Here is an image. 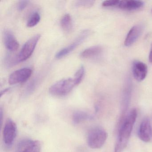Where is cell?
Here are the masks:
<instances>
[{
    "label": "cell",
    "mask_w": 152,
    "mask_h": 152,
    "mask_svg": "<svg viewBox=\"0 0 152 152\" xmlns=\"http://www.w3.org/2000/svg\"><path fill=\"white\" fill-rule=\"evenodd\" d=\"M137 116L136 109H133L127 115L120 129L115 152H121L126 147Z\"/></svg>",
    "instance_id": "cell-1"
},
{
    "label": "cell",
    "mask_w": 152,
    "mask_h": 152,
    "mask_svg": "<svg viewBox=\"0 0 152 152\" xmlns=\"http://www.w3.org/2000/svg\"><path fill=\"white\" fill-rule=\"evenodd\" d=\"M76 86L74 78L63 79L52 85L49 92L56 96H63L70 93Z\"/></svg>",
    "instance_id": "cell-2"
},
{
    "label": "cell",
    "mask_w": 152,
    "mask_h": 152,
    "mask_svg": "<svg viewBox=\"0 0 152 152\" xmlns=\"http://www.w3.org/2000/svg\"><path fill=\"white\" fill-rule=\"evenodd\" d=\"M106 132L100 128H95L91 130L88 134L87 142L91 148L98 149L103 146L107 137Z\"/></svg>",
    "instance_id": "cell-3"
},
{
    "label": "cell",
    "mask_w": 152,
    "mask_h": 152,
    "mask_svg": "<svg viewBox=\"0 0 152 152\" xmlns=\"http://www.w3.org/2000/svg\"><path fill=\"white\" fill-rule=\"evenodd\" d=\"M40 37V34H36L29 39L25 43L19 54L15 56L17 64L26 61L31 56Z\"/></svg>",
    "instance_id": "cell-4"
},
{
    "label": "cell",
    "mask_w": 152,
    "mask_h": 152,
    "mask_svg": "<svg viewBox=\"0 0 152 152\" xmlns=\"http://www.w3.org/2000/svg\"><path fill=\"white\" fill-rule=\"evenodd\" d=\"M91 34V31L89 30H85L82 31L79 36L70 45L59 50L56 55L57 59H61L67 56L72 52L78 46L81 44Z\"/></svg>",
    "instance_id": "cell-5"
},
{
    "label": "cell",
    "mask_w": 152,
    "mask_h": 152,
    "mask_svg": "<svg viewBox=\"0 0 152 152\" xmlns=\"http://www.w3.org/2000/svg\"><path fill=\"white\" fill-rule=\"evenodd\" d=\"M17 133V127L15 123L8 119L6 122L3 131V140L6 145L10 146L14 143Z\"/></svg>",
    "instance_id": "cell-6"
},
{
    "label": "cell",
    "mask_w": 152,
    "mask_h": 152,
    "mask_svg": "<svg viewBox=\"0 0 152 152\" xmlns=\"http://www.w3.org/2000/svg\"><path fill=\"white\" fill-rule=\"evenodd\" d=\"M40 143L38 140L25 139L18 144L16 152H40Z\"/></svg>",
    "instance_id": "cell-7"
},
{
    "label": "cell",
    "mask_w": 152,
    "mask_h": 152,
    "mask_svg": "<svg viewBox=\"0 0 152 152\" xmlns=\"http://www.w3.org/2000/svg\"><path fill=\"white\" fill-rule=\"evenodd\" d=\"M32 73L31 69L29 68H23L12 73L9 78V83L10 85L23 83L31 77Z\"/></svg>",
    "instance_id": "cell-8"
},
{
    "label": "cell",
    "mask_w": 152,
    "mask_h": 152,
    "mask_svg": "<svg viewBox=\"0 0 152 152\" xmlns=\"http://www.w3.org/2000/svg\"><path fill=\"white\" fill-rule=\"evenodd\" d=\"M138 137L144 142H148L151 140L152 135V127L150 120L145 118L141 122L138 130Z\"/></svg>",
    "instance_id": "cell-9"
},
{
    "label": "cell",
    "mask_w": 152,
    "mask_h": 152,
    "mask_svg": "<svg viewBox=\"0 0 152 152\" xmlns=\"http://www.w3.org/2000/svg\"><path fill=\"white\" fill-rule=\"evenodd\" d=\"M132 69L133 76L137 80L141 81L145 78L148 73V67L145 64L140 61H135Z\"/></svg>",
    "instance_id": "cell-10"
},
{
    "label": "cell",
    "mask_w": 152,
    "mask_h": 152,
    "mask_svg": "<svg viewBox=\"0 0 152 152\" xmlns=\"http://www.w3.org/2000/svg\"><path fill=\"white\" fill-rule=\"evenodd\" d=\"M4 42L5 47L10 52H15L19 48L18 41L10 30H7L4 31Z\"/></svg>",
    "instance_id": "cell-11"
},
{
    "label": "cell",
    "mask_w": 152,
    "mask_h": 152,
    "mask_svg": "<svg viewBox=\"0 0 152 152\" xmlns=\"http://www.w3.org/2000/svg\"><path fill=\"white\" fill-rule=\"evenodd\" d=\"M142 26L136 25L133 26L128 33L125 41L124 45L126 47L131 46L138 39L142 31Z\"/></svg>",
    "instance_id": "cell-12"
},
{
    "label": "cell",
    "mask_w": 152,
    "mask_h": 152,
    "mask_svg": "<svg viewBox=\"0 0 152 152\" xmlns=\"http://www.w3.org/2000/svg\"><path fill=\"white\" fill-rule=\"evenodd\" d=\"M144 2L139 1H119L117 7L126 10H135L142 7Z\"/></svg>",
    "instance_id": "cell-13"
},
{
    "label": "cell",
    "mask_w": 152,
    "mask_h": 152,
    "mask_svg": "<svg viewBox=\"0 0 152 152\" xmlns=\"http://www.w3.org/2000/svg\"><path fill=\"white\" fill-rule=\"evenodd\" d=\"M103 51L101 46H96L88 48L80 53V56L83 58L88 59L99 56Z\"/></svg>",
    "instance_id": "cell-14"
},
{
    "label": "cell",
    "mask_w": 152,
    "mask_h": 152,
    "mask_svg": "<svg viewBox=\"0 0 152 152\" xmlns=\"http://www.w3.org/2000/svg\"><path fill=\"white\" fill-rule=\"evenodd\" d=\"M91 118L88 113L83 111H77L74 113L72 121L75 124H78Z\"/></svg>",
    "instance_id": "cell-15"
},
{
    "label": "cell",
    "mask_w": 152,
    "mask_h": 152,
    "mask_svg": "<svg viewBox=\"0 0 152 152\" xmlns=\"http://www.w3.org/2000/svg\"><path fill=\"white\" fill-rule=\"evenodd\" d=\"M60 25L63 30L66 32L71 31L72 28V22L69 14H65L63 16L60 21Z\"/></svg>",
    "instance_id": "cell-16"
},
{
    "label": "cell",
    "mask_w": 152,
    "mask_h": 152,
    "mask_svg": "<svg viewBox=\"0 0 152 152\" xmlns=\"http://www.w3.org/2000/svg\"><path fill=\"white\" fill-rule=\"evenodd\" d=\"M39 77H35L28 83L25 90V94L26 95H30L35 91L39 84Z\"/></svg>",
    "instance_id": "cell-17"
},
{
    "label": "cell",
    "mask_w": 152,
    "mask_h": 152,
    "mask_svg": "<svg viewBox=\"0 0 152 152\" xmlns=\"http://www.w3.org/2000/svg\"><path fill=\"white\" fill-rule=\"evenodd\" d=\"M41 16L38 12L34 13L30 17L27 22V26L28 27H33L37 25L40 21Z\"/></svg>",
    "instance_id": "cell-18"
},
{
    "label": "cell",
    "mask_w": 152,
    "mask_h": 152,
    "mask_svg": "<svg viewBox=\"0 0 152 152\" xmlns=\"http://www.w3.org/2000/svg\"><path fill=\"white\" fill-rule=\"evenodd\" d=\"M84 74H85V68L83 66H81L76 72L74 78L76 85H79L80 83L84 77Z\"/></svg>",
    "instance_id": "cell-19"
},
{
    "label": "cell",
    "mask_w": 152,
    "mask_h": 152,
    "mask_svg": "<svg viewBox=\"0 0 152 152\" xmlns=\"http://www.w3.org/2000/svg\"><path fill=\"white\" fill-rule=\"evenodd\" d=\"M95 1H77L75 2L74 6L77 7H92Z\"/></svg>",
    "instance_id": "cell-20"
},
{
    "label": "cell",
    "mask_w": 152,
    "mask_h": 152,
    "mask_svg": "<svg viewBox=\"0 0 152 152\" xmlns=\"http://www.w3.org/2000/svg\"><path fill=\"white\" fill-rule=\"evenodd\" d=\"M119 2V1L116 0L105 1L102 3V6L104 7H117Z\"/></svg>",
    "instance_id": "cell-21"
},
{
    "label": "cell",
    "mask_w": 152,
    "mask_h": 152,
    "mask_svg": "<svg viewBox=\"0 0 152 152\" xmlns=\"http://www.w3.org/2000/svg\"><path fill=\"white\" fill-rule=\"evenodd\" d=\"M29 2L28 1H20L18 4V10L19 11H23L26 7Z\"/></svg>",
    "instance_id": "cell-22"
},
{
    "label": "cell",
    "mask_w": 152,
    "mask_h": 152,
    "mask_svg": "<svg viewBox=\"0 0 152 152\" xmlns=\"http://www.w3.org/2000/svg\"><path fill=\"white\" fill-rule=\"evenodd\" d=\"M149 61L150 63H152V44L151 45V50L149 55Z\"/></svg>",
    "instance_id": "cell-23"
},
{
    "label": "cell",
    "mask_w": 152,
    "mask_h": 152,
    "mask_svg": "<svg viewBox=\"0 0 152 152\" xmlns=\"http://www.w3.org/2000/svg\"><path fill=\"white\" fill-rule=\"evenodd\" d=\"M9 90V88H7L6 89L4 90L3 91H1V96H2L3 94H5L6 92H7Z\"/></svg>",
    "instance_id": "cell-24"
}]
</instances>
